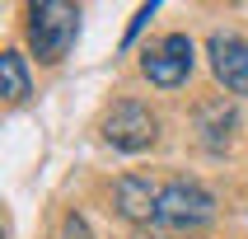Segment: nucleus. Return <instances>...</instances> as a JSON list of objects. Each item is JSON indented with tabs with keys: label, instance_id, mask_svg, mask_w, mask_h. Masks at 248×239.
<instances>
[{
	"label": "nucleus",
	"instance_id": "obj_1",
	"mask_svg": "<svg viewBox=\"0 0 248 239\" xmlns=\"http://www.w3.org/2000/svg\"><path fill=\"white\" fill-rule=\"evenodd\" d=\"M75 33H80V5H66V0L28 5V47H33L38 61L56 66L75 47Z\"/></svg>",
	"mask_w": 248,
	"mask_h": 239
},
{
	"label": "nucleus",
	"instance_id": "obj_2",
	"mask_svg": "<svg viewBox=\"0 0 248 239\" xmlns=\"http://www.w3.org/2000/svg\"><path fill=\"white\" fill-rule=\"evenodd\" d=\"M216 221V197L202 183L173 178L159 188V207H155V225L159 230H202Z\"/></svg>",
	"mask_w": 248,
	"mask_h": 239
},
{
	"label": "nucleus",
	"instance_id": "obj_3",
	"mask_svg": "<svg viewBox=\"0 0 248 239\" xmlns=\"http://www.w3.org/2000/svg\"><path fill=\"white\" fill-rule=\"evenodd\" d=\"M103 141L122 155H140L159 141V117L136 98H122V103H112L103 112Z\"/></svg>",
	"mask_w": 248,
	"mask_h": 239
},
{
	"label": "nucleus",
	"instance_id": "obj_4",
	"mask_svg": "<svg viewBox=\"0 0 248 239\" xmlns=\"http://www.w3.org/2000/svg\"><path fill=\"white\" fill-rule=\"evenodd\" d=\"M192 61H197L192 38H187V33H164L155 47H145L140 75H145L155 89H178V84H187V75H192Z\"/></svg>",
	"mask_w": 248,
	"mask_h": 239
},
{
	"label": "nucleus",
	"instance_id": "obj_5",
	"mask_svg": "<svg viewBox=\"0 0 248 239\" xmlns=\"http://www.w3.org/2000/svg\"><path fill=\"white\" fill-rule=\"evenodd\" d=\"M206 56H211L216 80H220L230 94L248 98V38H239V33H211Z\"/></svg>",
	"mask_w": 248,
	"mask_h": 239
},
{
	"label": "nucleus",
	"instance_id": "obj_6",
	"mask_svg": "<svg viewBox=\"0 0 248 239\" xmlns=\"http://www.w3.org/2000/svg\"><path fill=\"white\" fill-rule=\"evenodd\" d=\"M155 207H159V188L150 178H140V174L117 178V211L131 225H155Z\"/></svg>",
	"mask_w": 248,
	"mask_h": 239
},
{
	"label": "nucleus",
	"instance_id": "obj_7",
	"mask_svg": "<svg viewBox=\"0 0 248 239\" xmlns=\"http://www.w3.org/2000/svg\"><path fill=\"white\" fill-rule=\"evenodd\" d=\"M0 75H5V98H10V103H24V98L33 94V80H28L24 52H5V56H0Z\"/></svg>",
	"mask_w": 248,
	"mask_h": 239
},
{
	"label": "nucleus",
	"instance_id": "obj_8",
	"mask_svg": "<svg viewBox=\"0 0 248 239\" xmlns=\"http://www.w3.org/2000/svg\"><path fill=\"white\" fill-rule=\"evenodd\" d=\"M155 10H159V5H155V0H150V5H140V10H136V19H131V28H126V38H122V47H131V38H136L140 28H145V24H150V19H155Z\"/></svg>",
	"mask_w": 248,
	"mask_h": 239
},
{
	"label": "nucleus",
	"instance_id": "obj_9",
	"mask_svg": "<svg viewBox=\"0 0 248 239\" xmlns=\"http://www.w3.org/2000/svg\"><path fill=\"white\" fill-rule=\"evenodd\" d=\"M66 239H89V225H84L80 211H70V216H66Z\"/></svg>",
	"mask_w": 248,
	"mask_h": 239
},
{
	"label": "nucleus",
	"instance_id": "obj_10",
	"mask_svg": "<svg viewBox=\"0 0 248 239\" xmlns=\"http://www.w3.org/2000/svg\"><path fill=\"white\" fill-rule=\"evenodd\" d=\"M145 239H164V235H145Z\"/></svg>",
	"mask_w": 248,
	"mask_h": 239
}]
</instances>
